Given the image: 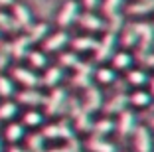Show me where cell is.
Wrapping results in <instances>:
<instances>
[{
	"label": "cell",
	"mask_w": 154,
	"mask_h": 152,
	"mask_svg": "<svg viewBox=\"0 0 154 152\" xmlns=\"http://www.w3.org/2000/svg\"><path fill=\"white\" fill-rule=\"evenodd\" d=\"M10 77L22 89H38L40 87V75L26 65H12L10 67Z\"/></svg>",
	"instance_id": "obj_1"
},
{
	"label": "cell",
	"mask_w": 154,
	"mask_h": 152,
	"mask_svg": "<svg viewBox=\"0 0 154 152\" xmlns=\"http://www.w3.org/2000/svg\"><path fill=\"white\" fill-rule=\"evenodd\" d=\"M10 12V16H12V20H14V24H16V28L18 30H22V32H26L28 28L34 24V12H32V8L28 4H24V2H14V6L8 10Z\"/></svg>",
	"instance_id": "obj_2"
},
{
	"label": "cell",
	"mask_w": 154,
	"mask_h": 152,
	"mask_svg": "<svg viewBox=\"0 0 154 152\" xmlns=\"http://www.w3.org/2000/svg\"><path fill=\"white\" fill-rule=\"evenodd\" d=\"M65 99H67V93L61 87H54L50 95H45L44 107H45V115L48 116H55L65 109Z\"/></svg>",
	"instance_id": "obj_3"
},
{
	"label": "cell",
	"mask_w": 154,
	"mask_h": 152,
	"mask_svg": "<svg viewBox=\"0 0 154 152\" xmlns=\"http://www.w3.org/2000/svg\"><path fill=\"white\" fill-rule=\"evenodd\" d=\"M26 126L22 125L20 121H10V123H4V129H2V138H4V142L8 144H20L24 142V138H26Z\"/></svg>",
	"instance_id": "obj_4"
},
{
	"label": "cell",
	"mask_w": 154,
	"mask_h": 152,
	"mask_svg": "<svg viewBox=\"0 0 154 152\" xmlns=\"http://www.w3.org/2000/svg\"><path fill=\"white\" fill-rule=\"evenodd\" d=\"M77 18H79V2L77 0H65L57 14V26L61 30H65L73 22H77Z\"/></svg>",
	"instance_id": "obj_5"
},
{
	"label": "cell",
	"mask_w": 154,
	"mask_h": 152,
	"mask_svg": "<svg viewBox=\"0 0 154 152\" xmlns=\"http://www.w3.org/2000/svg\"><path fill=\"white\" fill-rule=\"evenodd\" d=\"M67 42H69V34L65 30H59L45 36V40L42 42V49L45 54H55V51H61L67 45Z\"/></svg>",
	"instance_id": "obj_6"
},
{
	"label": "cell",
	"mask_w": 154,
	"mask_h": 152,
	"mask_svg": "<svg viewBox=\"0 0 154 152\" xmlns=\"http://www.w3.org/2000/svg\"><path fill=\"white\" fill-rule=\"evenodd\" d=\"M6 45H8V51L12 59H26V55L32 49V42H30V38L26 34H20L12 42H6Z\"/></svg>",
	"instance_id": "obj_7"
},
{
	"label": "cell",
	"mask_w": 154,
	"mask_h": 152,
	"mask_svg": "<svg viewBox=\"0 0 154 152\" xmlns=\"http://www.w3.org/2000/svg\"><path fill=\"white\" fill-rule=\"evenodd\" d=\"M16 103L20 105V107H30V109H36L38 105H44L45 101V95L42 93L40 89H22L16 93Z\"/></svg>",
	"instance_id": "obj_8"
},
{
	"label": "cell",
	"mask_w": 154,
	"mask_h": 152,
	"mask_svg": "<svg viewBox=\"0 0 154 152\" xmlns=\"http://www.w3.org/2000/svg\"><path fill=\"white\" fill-rule=\"evenodd\" d=\"M136 126H138V123H136V115L132 111H122L121 116H119V123H117V130L119 134H121V138H127V136H131L132 132L136 130Z\"/></svg>",
	"instance_id": "obj_9"
},
{
	"label": "cell",
	"mask_w": 154,
	"mask_h": 152,
	"mask_svg": "<svg viewBox=\"0 0 154 152\" xmlns=\"http://www.w3.org/2000/svg\"><path fill=\"white\" fill-rule=\"evenodd\" d=\"M132 134H134V150L136 152H152L154 142H152L148 126H136V130Z\"/></svg>",
	"instance_id": "obj_10"
},
{
	"label": "cell",
	"mask_w": 154,
	"mask_h": 152,
	"mask_svg": "<svg viewBox=\"0 0 154 152\" xmlns=\"http://www.w3.org/2000/svg\"><path fill=\"white\" fill-rule=\"evenodd\" d=\"M20 116V105L16 99H0V123L16 121Z\"/></svg>",
	"instance_id": "obj_11"
},
{
	"label": "cell",
	"mask_w": 154,
	"mask_h": 152,
	"mask_svg": "<svg viewBox=\"0 0 154 152\" xmlns=\"http://www.w3.org/2000/svg\"><path fill=\"white\" fill-rule=\"evenodd\" d=\"M20 123H22L26 129H38L45 123V113L38 111V109H28L20 115Z\"/></svg>",
	"instance_id": "obj_12"
},
{
	"label": "cell",
	"mask_w": 154,
	"mask_h": 152,
	"mask_svg": "<svg viewBox=\"0 0 154 152\" xmlns=\"http://www.w3.org/2000/svg\"><path fill=\"white\" fill-rule=\"evenodd\" d=\"M115 40H117V34H107L103 42H99L95 48V55L99 61H105V59H109L113 55V49H115Z\"/></svg>",
	"instance_id": "obj_13"
},
{
	"label": "cell",
	"mask_w": 154,
	"mask_h": 152,
	"mask_svg": "<svg viewBox=\"0 0 154 152\" xmlns=\"http://www.w3.org/2000/svg\"><path fill=\"white\" fill-rule=\"evenodd\" d=\"M75 77H73V85L75 87H81V89H87L89 87V81H91V73H93V67L89 63H77L75 67Z\"/></svg>",
	"instance_id": "obj_14"
},
{
	"label": "cell",
	"mask_w": 154,
	"mask_h": 152,
	"mask_svg": "<svg viewBox=\"0 0 154 152\" xmlns=\"http://www.w3.org/2000/svg\"><path fill=\"white\" fill-rule=\"evenodd\" d=\"M63 79V67H45V73L44 77L40 79V85H45L50 87V89H54V87H57V83Z\"/></svg>",
	"instance_id": "obj_15"
},
{
	"label": "cell",
	"mask_w": 154,
	"mask_h": 152,
	"mask_svg": "<svg viewBox=\"0 0 154 152\" xmlns=\"http://www.w3.org/2000/svg\"><path fill=\"white\" fill-rule=\"evenodd\" d=\"M24 34L30 38L32 45H34V44H40V42H44V40H45V36L50 34V26H48L45 22H38V24L34 22L32 26H30L26 32H24Z\"/></svg>",
	"instance_id": "obj_16"
},
{
	"label": "cell",
	"mask_w": 154,
	"mask_h": 152,
	"mask_svg": "<svg viewBox=\"0 0 154 152\" xmlns=\"http://www.w3.org/2000/svg\"><path fill=\"white\" fill-rule=\"evenodd\" d=\"M28 67L38 71V69H45L48 67V54L44 49H30V54L26 55Z\"/></svg>",
	"instance_id": "obj_17"
},
{
	"label": "cell",
	"mask_w": 154,
	"mask_h": 152,
	"mask_svg": "<svg viewBox=\"0 0 154 152\" xmlns=\"http://www.w3.org/2000/svg\"><path fill=\"white\" fill-rule=\"evenodd\" d=\"M18 93V85L8 73H0V99H14Z\"/></svg>",
	"instance_id": "obj_18"
},
{
	"label": "cell",
	"mask_w": 154,
	"mask_h": 152,
	"mask_svg": "<svg viewBox=\"0 0 154 152\" xmlns=\"http://www.w3.org/2000/svg\"><path fill=\"white\" fill-rule=\"evenodd\" d=\"M103 105V99H101V91L95 89V87H87L85 89V103H83V109L89 113L101 109Z\"/></svg>",
	"instance_id": "obj_19"
},
{
	"label": "cell",
	"mask_w": 154,
	"mask_h": 152,
	"mask_svg": "<svg viewBox=\"0 0 154 152\" xmlns=\"http://www.w3.org/2000/svg\"><path fill=\"white\" fill-rule=\"evenodd\" d=\"M87 148H89V152H117V146L113 142L99 138V136H91L87 140Z\"/></svg>",
	"instance_id": "obj_20"
},
{
	"label": "cell",
	"mask_w": 154,
	"mask_h": 152,
	"mask_svg": "<svg viewBox=\"0 0 154 152\" xmlns=\"http://www.w3.org/2000/svg\"><path fill=\"white\" fill-rule=\"evenodd\" d=\"M77 22L81 24V28H85V30H103V22H101V18H97L93 12H85V14H79V18H77Z\"/></svg>",
	"instance_id": "obj_21"
},
{
	"label": "cell",
	"mask_w": 154,
	"mask_h": 152,
	"mask_svg": "<svg viewBox=\"0 0 154 152\" xmlns=\"http://www.w3.org/2000/svg\"><path fill=\"white\" fill-rule=\"evenodd\" d=\"M127 105H128V97L125 93L115 95L109 103H107L105 113H109V115H113V113H122V111H127Z\"/></svg>",
	"instance_id": "obj_22"
},
{
	"label": "cell",
	"mask_w": 154,
	"mask_h": 152,
	"mask_svg": "<svg viewBox=\"0 0 154 152\" xmlns=\"http://www.w3.org/2000/svg\"><path fill=\"white\" fill-rule=\"evenodd\" d=\"M26 150L28 152H44V144L45 138L42 136V132H32V134H26Z\"/></svg>",
	"instance_id": "obj_23"
},
{
	"label": "cell",
	"mask_w": 154,
	"mask_h": 152,
	"mask_svg": "<svg viewBox=\"0 0 154 152\" xmlns=\"http://www.w3.org/2000/svg\"><path fill=\"white\" fill-rule=\"evenodd\" d=\"M113 129H115V123L111 121V119H101V121L93 123V126H91V132H93V136L105 138V136H107V134H109Z\"/></svg>",
	"instance_id": "obj_24"
},
{
	"label": "cell",
	"mask_w": 154,
	"mask_h": 152,
	"mask_svg": "<svg viewBox=\"0 0 154 152\" xmlns=\"http://www.w3.org/2000/svg\"><path fill=\"white\" fill-rule=\"evenodd\" d=\"M91 126H93V121H91V113L85 111V109H81V111L75 115V129L79 130V132H87V130L91 132Z\"/></svg>",
	"instance_id": "obj_25"
},
{
	"label": "cell",
	"mask_w": 154,
	"mask_h": 152,
	"mask_svg": "<svg viewBox=\"0 0 154 152\" xmlns=\"http://www.w3.org/2000/svg\"><path fill=\"white\" fill-rule=\"evenodd\" d=\"M18 28L14 24L8 10H0V34H16Z\"/></svg>",
	"instance_id": "obj_26"
},
{
	"label": "cell",
	"mask_w": 154,
	"mask_h": 152,
	"mask_svg": "<svg viewBox=\"0 0 154 152\" xmlns=\"http://www.w3.org/2000/svg\"><path fill=\"white\" fill-rule=\"evenodd\" d=\"M99 42L93 36H79L73 40V49L75 51H87V49H95Z\"/></svg>",
	"instance_id": "obj_27"
},
{
	"label": "cell",
	"mask_w": 154,
	"mask_h": 152,
	"mask_svg": "<svg viewBox=\"0 0 154 152\" xmlns=\"http://www.w3.org/2000/svg\"><path fill=\"white\" fill-rule=\"evenodd\" d=\"M152 10H154V0H138V2L128 6L131 14H148Z\"/></svg>",
	"instance_id": "obj_28"
},
{
	"label": "cell",
	"mask_w": 154,
	"mask_h": 152,
	"mask_svg": "<svg viewBox=\"0 0 154 152\" xmlns=\"http://www.w3.org/2000/svg\"><path fill=\"white\" fill-rule=\"evenodd\" d=\"M128 103L134 105V107H148L150 105V93H146V91H134L128 97Z\"/></svg>",
	"instance_id": "obj_29"
},
{
	"label": "cell",
	"mask_w": 154,
	"mask_h": 152,
	"mask_svg": "<svg viewBox=\"0 0 154 152\" xmlns=\"http://www.w3.org/2000/svg\"><path fill=\"white\" fill-rule=\"evenodd\" d=\"M131 63H132V57L127 54V51H121V54L113 55V67L115 69H127Z\"/></svg>",
	"instance_id": "obj_30"
},
{
	"label": "cell",
	"mask_w": 154,
	"mask_h": 152,
	"mask_svg": "<svg viewBox=\"0 0 154 152\" xmlns=\"http://www.w3.org/2000/svg\"><path fill=\"white\" fill-rule=\"evenodd\" d=\"M146 81H148V77H146V73L142 71V69H132L131 73H128V83L134 87H140L144 85Z\"/></svg>",
	"instance_id": "obj_31"
},
{
	"label": "cell",
	"mask_w": 154,
	"mask_h": 152,
	"mask_svg": "<svg viewBox=\"0 0 154 152\" xmlns=\"http://www.w3.org/2000/svg\"><path fill=\"white\" fill-rule=\"evenodd\" d=\"M77 63H79V57L75 51H65L59 55V67H77Z\"/></svg>",
	"instance_id": "obj_32"
},
{
	"label": "cell",
	"mask_w": 154,
	"mask_h": 152,
	"mask_svg": "<svg viewBox=\"0 0 154 152\" xmlns=\"http://www.w3.org/2000/svg\"><path fill=\"white\" fill-rule=\"evenodd\" d=\"M95 77H97L99 83H105V85H107V83H113V81H115V71L109 69V67H101Z\"/></svg>",
	"instance_id": "obj_33"
},
{
	"label": "cell",
	"mask_w": 154,
	"mask_h": 152,
	"mask_svg": "<svg viewBox=\"0 0 154 152\" xmlns=\"http://www.w3.org/2000/svg\"><path fill=\"white\" fill-rule=\"evenodd\" d=\"M121 4H122V0H105V2H103V10H105V14L111 18V16L119 14Z\"/></svg>",
	"instance_id": "obj_34"
},
{
	"label": "cell",
	"mask_w": 154,
	"mask_h": 152,
	"mask_svg": "<svg viewBox=\"0 0 154 152\" xmlns=\"http://www.w3.org/2000/svg\"><path fill=\"white\" fill-rule=\"evenodd\" d=\"M136 40H138V38H136V32H134V28H128V30H127V34L122 36V44L127 45V48L134 45V44H136Z\"/></svg>",
	"instance_id": "obj_35"
},
{
	"label": "cell",
	"mask_w": 154,
	"mask_h": 152,
	"mask_svg": "<svg viewBox=\"0 0 154 152\" xmlns=\"http://www.w3.org/2000/svg\"><path fill=\"white\" fill-rule=\"evenodd\" d=\"M121 26H122V16H121V14L111 16V26H109V32H111V34H117V32L121 30Z\"/></svg>",
	"instance_id": "obj_36"
},
{
	"label": "cell",
	"mask_w": 154,
	"mask_h": 152,
	"mask_svg": "<svg viewBox=\"0 0 154 152\" xmlns=\"http://www.w3.org/2000/svg\"><path fill=\"white\" fill-rule=\"evenodd\" d=\"M6 152H28V150H26V146H20V144H10L6 148Z\"/></svg>",
	"instance_id": "obj_37"
},
{
	"label": "cell",
	"mask_w": 154,
	"mask_h": 152,
	"mask_svg": "<svg viewBox=\"0 0 154 152\" xmlns=\"http://www.w3.org/2000/svg\"><path fill=\"white\" fill-rule=\"evenodd\" d=\"M16 0H0V10H10Z\"/></svg>",
	"instance_id": "obj_38"
},
{
	"label": "cell",
	"mask_w": 154,
	"mask_h": 152,
	"mask_svg": "<svg viewBox=\"0 0 154 152\" xmlns=\"http://www.w3.org/2000/svg\"><path fill=\"white\" fill-rule=\"evenodd\" d=\"M97 2H99V0H83V4H85L89 10H93V8H95V6H97Z\"/></svg>",
	"instance_id": "obj_39"
},
{
	"label": "cell",
	"mask_w": 154,
	"mask_h": 152,
	"mask_svg": "<svg viewBox=\"0 0 154 152\" xmlns=\"http://www.w3.org/2000/svg\"><path fill=\"white\" fill-rule=\"evenodd\" d=\"M0 152H6V142L2 138V134H0Z\"/></svg>",
	"instance_id": "obj_40"
},
{
	"label": "cell",
	"mask_w": 154,
	"mask_h": 152,
	"mask_svg": "<svg viewBox=\"0 0 154 152\" xmlns=\"http://www.w3.org/2000/svg\"><path fill=\"white\" fill-rule=\"evenodd\" d=\"M150 87H152V95H154V79L150 81Z\"/></svg>",
	"instance_id": "obj_41"
},
{
	"label": "cell",
	"mask_w": 154,
	"mask_h": 152,
	"mask_svg": "<svg viewBox=\"0 0 154 152\" xmlns=\"http://www.w3.org/2000/svg\"><path fill=\"white\" fill-rule=\"evenodd\" d=\"M150 125H152V129H154V116H152V119H150Z\"/></svg>",
	"instance_id": "obj_42"
},
{
	"label": "cell",
	"mask_w": 154,
	"mask_h": 152,
	"mask_svg": "<svg viewBox=\"0 0 154 152\" xmlns=\"http://www.w3.org/2000/svg\"><path fill=\"white\" fill-rule=\"evenodd\" d=\"M0 42H2V34H0Z\"/></svg>",
	"instance_id": "obj_43"
}]
</instances>
